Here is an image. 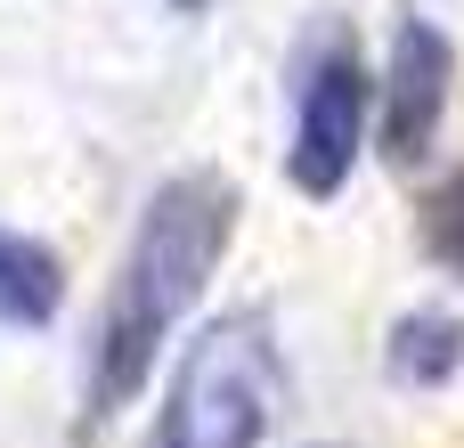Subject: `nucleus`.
Wrapping results in <instances>:
<instances>
[{
    "label": "nucleus",
    "mask_w": 464,
    "mask_h": 448,
    "mask_svg": "<svg viewBox=\"0 0 464 448\" xmlns=\"http://www.w3.org/2000/svg\"><path fill=\"white\" fill-rule=\"evenodd\" d=\"M464 367V318H449V310H416V318H400L392 326V375L400 384H449Z\"/></svg>",
    "instance_id": "obj_6"
},
{
    "label": "nucleus",
    "mask_w": 464,
    "mask_h": 448,
    "mask_svg": "<svg viewBox=\"0 0 464 448\" xmlns=\"http://www.w3.org/2000/svg\"><path fill=\"white\" fill-rule=\"evenodd\" d=\"M261 424H269V326L220 318L204 343H188L155 448H253Z\"/></svg>",
    "instance_id": "obj_2"
},
{
    "label": "nucleus",
    "mask_w": 464,
    "mask_h": 448,
    "mask_svg": "<svg viewBox=\"0 0 464 448\" xmlns=\"http://www.w3.org/2000/svg\"><path fill=\"white\" fill-rule=\"evenodd\" d=\"M359 147H367V65H359L351 41H334L302 82V122H294L285 171H294L302 196H334L351 180Z\"/></svg>",
    "instance_id": "obj_3"
},
{
    "label": "nucleus",
    "mask_w": 464,
    "mask_h": 448,
    "mask_svg": "<svg viewBox=\"0 0 464 448\" xmlns=\"http://www.w3.org/2000/svg\"><path fill=\"white\" fill-rule=\"evenodd\" d=\"M449 82H457L449 33L408 16L392 41V73H383V155L392 163H424V147L440 139V114H449Z\"/></svg>",
    "instance_id": "obj_4"
},
{
    "label": "nucleus",
    "mask_w": 464,
    "mask_h": 448,
    "mask_svg": "<svg viewBox=\"0 0 464 448\" xmlns=\"http://www.w3.org/2000/svg\"><path fill=\"white\" fill-rule=\"evenodd\" d=\"M424 253L464 278V163L432 188V204H424Z\"/></svg>",
    "instance_id": "obj_7"
},
{
    "label": "nucleus",
    "mask_w": 464,
    "mask_h": 448,
    "mask_svg": "<svg viewBox=\"0 0 464 448\" xmlns=\"http://www.w3.org/2000/svg\"><path fill=\"white\" fill-rule=\"evenodd\" d=\"M228 237H237V188L220 171H179L171 188H155V204L139 212V237L122 253V278L106 294V318H98V351H90V408L98 416L139 400L171 326L188 318V302L220 269Z\"/></svg>",
    "instance_id": "obj_1"
},
{
    "label": "nucleus",
    "mask_w": 464,
    "mask_h": 448,
    "mask_svg": "<svg viewBox=\"0 0 464 448\" xmlns=\"http://www.w3.org/2000/svg\"><path fill=\"white\" fill-rule=\"evenodd\" d=\"M171 8H204V0H171Z\"/></svg>",
    "instance_id": "obj_8"
},
{
    "label": "nucleus",
    "mask_w": 464,
    "mask_h": 448,
    "mask_svg": "<svg viewBox=\"0 0 464 448\" xmlns=\"http://www.w3.org/2000/svg\"><path fill=\"white\" fill-rule=\"evenodd\" d=\"M65 302V269L33 237H0V326H49Z\"/></svg>",
    "instance_id": "obj_5"
}]
</instances>
